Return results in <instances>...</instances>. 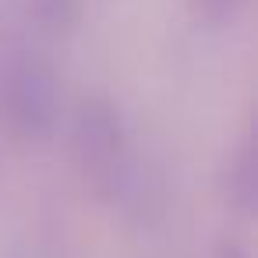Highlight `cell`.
Returning a JSON list of instances; mask_svg holds the SVG:
<instances>
[{
    "mask_svg": "<svg viewBox=\"0 0 258 258\" xmlns=\"http://www.w3.org/2000/svg\"><path fill=\"white\" fill-rule=\"evenodd\" d=\"M43 29H68L78 15V0H22Z\"/></svg>",
    "mask_w": 258,
    "mask_h": 258,
    "instance_id": "cell-1",
    "label": "cell"
},
{
    "mask_svg": "<svg viewBox=\"0 0 258 258\" xmlns=\"http://www.w3.org/2000/svg\"><path fill=\"white\" fill-rule=\"evenodd\" d=\"M244 4H247V0H191L195 15L205 18V22H212V25H226V22H233V18L244 11Z\"/></svg>",
    "mask_w": 258,
    "mask_h": 258,
    "instance_id": "cell-2",
    "label": "cell"
}]
</instances>
